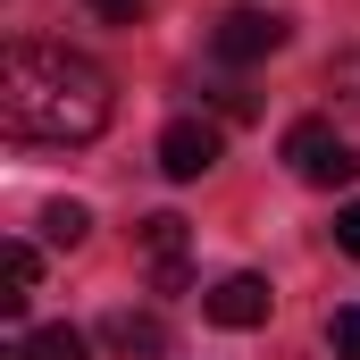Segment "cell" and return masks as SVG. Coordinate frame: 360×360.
I'll list each match as a JSON object with an SVG mask.
<instances>
[{"label":"cell","instance_id":"30bf717a","mask_svg":"<svg viewBox=\"0 0 360 360\" xmlns=\"http://www.w3.org/2000/svg\"><path fill=\"white\" fill-rule=\"evenodd\" d=\"M327 352H335V360H360V302L327 319Z\"/></svg>","mask_w":360,"mask_h":360},{"label":"cell","instance_id":"7c38bea8","mask_svg":"<svg viewBox=\"0 0 360 360\" xmlns=\"http://www.w3.org/2000/svg\"><path fill=\"white\" fill-rule=\"evenodd\" d=\"M92 8H101L109 25H134V17H143V0H92Z\"/></svg>","mask_w":360,"mask_h":360},{"label":"cell","instance_id":"9c48e42d","mask_svg":"<svg viewBox=\"0 0 360 360\" xmlns=\"http://www.w3.org/2000/svg\"><path fill=\"white\" fill-rule=\"evenodd\" d=\"M143 243H151V260H184V218H176V210L143 218Z\"/></svg>","mask_w":360,"mask_h":360},{"label":"cell","instance_id":"52a82bcc","mask_svg":"<svg viewBox=\"0 0 360 360\" xmlns=\"http://www.w3.org/2000/svg\"><path fill=\"white\" fill-rule=\"evenodd\" d=\"M84 226H92L84 201H42V235H51L59 252H76V243H84Z\"/></svg>","mask_w":360,"mask_h":360},{"label":"cell","instance_id":"8fae6325","mask_svg":"<svg viewBox=\"0 0 360 360\" xmlns=\"http://www.w3.org/2000/svg\"><path fill=\"white\" fill-rule=\"evenodd\" d=\"M335 243L360 260V201H344V218H335Z\"/></svg>","mask_w":360,"mask_h":360},{"label":"cell","instance_id":"5b68a950","mask_svg":"<svg viewBox=\"0 0 360 360\" xmlns=\"http://www.w3.org/2000/svg\"><path fill=\"white\" fill-rule=\"evenodd\" d=\"M269 276H252V269H235V276H218V285H210V293H201V319H210V327H235V335H243V327H260V319H269Z\"/></svg>","mask_w":360,"mask_h":360},{"label":"cell","instance_id":"7a4b0ae2","mask_svg":"<svg viewBox=\"0 0 360 360\" xmlns=\"http://www.w3.org/2000/svg\"><path fill=\"white\" fill-rule=\"evenodd\" d=\"M285 160H293V176H302V184H352V176H360L352 143H344L327 117H302V126L285 134Z\"/></svg>","mask_w":360,"mask_h":360},{"label":"cell","instance_id":"6da1fadb","mask_svg":"<svg viewBox=\"0 0 360 360\" xmlns=\"http://www.w3.org/2000/svg\"><path fill=\"white\" fill-rule=\"evenodd\" d=\"M117 117L109 68L68 42H8L0 59V126L17 143H92Z\"/></svg>","mask_w":360,"mask_h":360},{"label":"cell","instance_id":"3957f363","mask_svg":"<svg viewBox=\"0 0 360 360\" xmlns=\"http://www.w3.org/2000/svg\"><path fill=\"white\" fill-rule=\"evenodd\" d=\"M285 17H269V8H235V17H218V34H210V51L226 59V68H252V59H269V51H285Z\"/></svg>","mask_w":360,"mask_h":360},{"label":"cell","instance_id":"277c9868","mask_svg":"<svg viewBox=\"0 0 360 360\" xmlns=\"http://www.w3.org/2000/svg\"><path fill=\"white\" fill-rule=\"evenodd\" d=\"M218 151H226V143H218V126H210V117H168V126H160V168H168L176 184L210 176V168H218Z\"/></svg>","mask_w":360,"mask_h":360},{"label":"cell","instance_id":"8992f818","mask_svg":"<svg viewBox=\"0 0 360 360\" xmlns=\"http://www.w3.org/2000/svg\"><path fill=\"white\" fill-rule=\"evenodd\" d=\"M101 344L117 360H168V327H160L151 310H109V319H101Z\"/></svg>","mask_w":360,"mask_h":360},{"label":"cell","instance_id":"ba28073f","mask_svg":"<svg viewBox=\"0 0 360 360\" xmlns=\"http://www.w3.org/2000/svg\"><path fill=\"white\" fill-rule=\"evenodd\" d=\"M17 360H84V335H76V327H34V335L17 344Z\"/></svg>","mask_w":360,"mask_h":360}]
</instances>
